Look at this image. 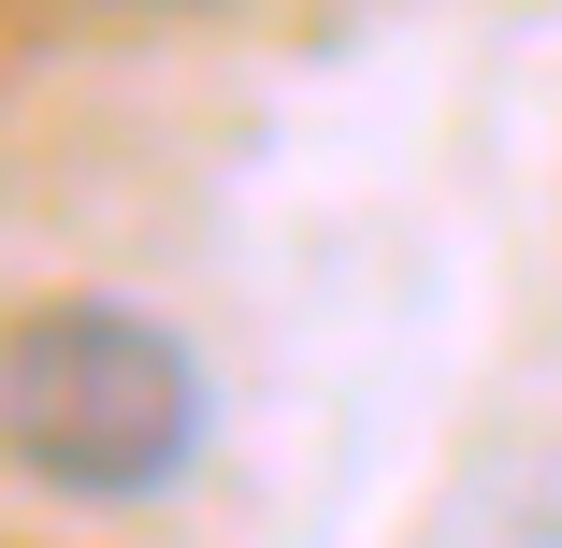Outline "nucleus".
<instances>
[{
	"label": "nucleus",
	"mask_w": 562,
	"mask_h": 548,
	"mask_svg": "<svg viewBox=\"0 0 562 548\" xmlns=\"http://www.w3.org/2000/svg\"><path fill=\"white\" fill-rule=\"evenodd\" d=\"M216 448V376L173 317L58 289L0 333V462L58 505H159Z\"/></svg>",
	"instance_id": "f257e3e1"
},
{
	"label": "nucleus",
	"mask_w": 562,
	"mask_h": 548,
	"mask_svg": "<svg viewBox=\"0 0 562 548\" xmlns=\"http://www.w3.org/2000/svg\"><path fill=\"white\" fill-rule=\"evenodd\" d=\"M116 15H216V0H116Z\"/></svg>",
	"instance_id": "f03ea898"
}]
</instances>
